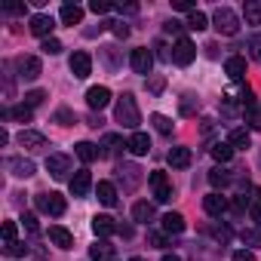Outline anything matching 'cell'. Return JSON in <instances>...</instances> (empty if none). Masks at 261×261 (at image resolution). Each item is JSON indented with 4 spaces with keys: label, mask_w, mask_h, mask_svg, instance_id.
<instances>
[{
    "label": "cell",
    "mask_w": 261,
    "mask_h": 261,
    "mask_svg": "<svg viewBox=\"0 0 261 261\" xmlns=\"http://www.w3.org/2000/svg\"><path fill=\"white\" fill-rule=\"evenodd\" d=\"M40 49H43V53H46V56H59V53H62V43H59V40H56V37H46V40H43V46H40Z\"/></svg>",
    "instance_id": "cell-34"
},
{
    "label": "cell",
    "mask_w": 261,
    "mask_h": 261,
    "mask_svg": "<svg viewBox=\"0 0 261 261\" xmlns=\"http://www.w3.org/2000/svg\"><path fill=\"white\" fill-rule=\"evenodd\" d=\"M89 258H92V261H111V258H114V246H111L108 240H98V243L89 249Z\"/></svg>",
    "instance_id": "cell-22"
},
{
    "label": "cell",
    "mask_w": 261,
    "mask_h": 261,
    "mask_svg": "<svg viewBox=\"0 0 261 261\" xmlns=\"http://www.w3.org/2000/svg\"><path fill=\"white\" fill-rule=\"evenodd\" d=\"M59 16H62V22H65V25H71V28H74V25H80V22H83V7H77V4H65Z\"/></svg>",
    "instance_id": "cell-20"
},
{
    "label": "cell",
    "mask_w": 261,
    "mask_h": 261,
    "mask_svg": "<svg viewBox=\"0 0 261 261\" xmlns=\"http://www.w3.org/2000/svg\"><path fill=\"white\" fill-rule=\"evenodd\" d=\"M148 185L154 188V197H157V203H169V200H172V194H175V191H172V181H169V175H166V172H160V169L148 175Z\"/></svg>",
    "instance_id": "cell-3"
},
{
    "label": "cell",
    "mask_w": 261,
    "mask_h": 261,
    "mask_svg": "<svg viewBox=\"0 0 261 261\" xmlns=\"http://www.w3.org/2000/svg\"><path fill=\"white\" fill-rule=\"evenodd\" d=\"M160 261H181V258H178V255H163Z\"/></svg>",
    "instance_id": "cell-53"
},
{
    "label": "cell",
    "mask_w": 261,
    "mask_h": 261,
    "mask_svg": "<svg viewBox=\"0 0 261 261\" xmlns=\"http://www.w3.org/2000/svg\"><path fill=\"white\" fill-rule=\"evenodd\" d=\"M7 13H13V16H16V13H25V7H19V4H10V7H7Z\"/></svg>",
    "instance_id": "cell-51"
},
{
    "label": "cell",
    "mask_w": 261,
    "mask_h": 261,
    "mask_svg": "<svg viewBox=\"0 0 261 261\" xmlns=\"http://www.w3.org/2000/svg\"><path fill=\"white\" fill-rule=\"evenodd\" d=\"M151 123H154L157 133H163V136H169V133H172V120H169L166 114H151Z\"/></svg>",
    "instance_id": "cell-31"
},
{
    "label": "cell",
    "mask_w": 261,
    "mask_h": 261,
    "mask_svg": "<svg viewBox=\"0 0 261 261\" xmlns=\"http://www.w3.org/2000/svg\"><path fill=\"white\" fill-rule=\"evenodd\" d=\"M230 148H249L252 145V136H249V129H233L230 139H227Z\"/></svg>",
    "instance_id": "cell-28"
},
{
    "label": "cell",
    "mask_w": 261,
    "mask_h": 261,
    "mask_svg": "<svg viewBox=\"0 0 261 261\" xmlns=\"http://www.w3.org/2000/svg\"><path fill=\"white\" fill-rule=\"evenodd\" d=\"M95 194H98V203H105V206H114L117 203V188L111 181H98L95 185Z\"/></svg>",
    "instance_id": "cell-21"
},
{
    "label": "cell",
    "mask_w": 261,
    "mask_h": 261,
    "mask_svg": "<svg viewBox=\"0 0 261 261\" xmlns=\"http://www.w3.org/2000/svg\"><path fill=\"white\" fill-rule=\"evenodd\" d=\"M114 117H117V123H123L126 129H136V126L142 123L139 105H136V98L129 95V92H123V95H120V101H117V108H114Z\"/></svg>",
    "instance_id": "cell-1"
},
{
    "label": "cell",
    "mask_w": 261,
    "mask_h": 261,
    "mask_svg": "<svg viewBox=\"0 0 261 261\" xmlns=\"http://www.w3.org/2000/svg\"><path fill=\"white\" fill-rule=\"evenodd\" d=\"M163 230H166V233H181V230H185V215L166 212V215H163Z\"/></svg>",
    "instance_id": "cell-26"
},
{
    "label": "cell",
    "mask_w": 261,
    "mask_h": 261,
    "mask_svg": "<svg viewBox=\"0 0 261 261\" xmlns=\"http://www.w3.org/2000/svg\"><path fill=\"white\" fill-rule=\"evenodd\" d=\"M166 160H169L172 169H188L194 157H191V148H172V151L166 154Z\"/></svg>",
    "instance_id": "cell-15"
},
{
    "label": "cell",
    "mask_w": 261,
    "mask_h": 261,
    "mask_svg": "<svg viewBox=\"0 0 261 261\" xmlns=\"http://www.w3.org/2000/svg\"><path fill=\"white\" fill-rule=\"evenodd\" d=\"M160 89H163V80H160V77H157V80H151V92H160Z\"/></svg>",
    "instance_id": "cell-52"
},
{
    "label": "cell",
    "mask_w": 261,
    "mask_h": 261,
    "mask_svg": "<svg viewBox=\"0 0 261 261\" xmlns=\"http://www.w3.org/2000/svg\"><path fill=\"white\" fill-rule=\"evenodd\" d=\"M53 28H56V22H53V16H46V13H37L34 19H31V34H37V37H49L53 34Z\"/></svg>",
    "instance_id": "cell-14"
},
{
    "label": "cell",
    "mask_w": 261,
    "mask_h": 261,
    "mask_svg": "<svg viewBox=\"0 0 261 261\" xmlns=\"http://www.w3.org/2000/svg\"><path fill=\"white\" fill-rule=\"evenodd\" d=\"M185 28H191V31H203V28H209V19H206V13L194 10V13L188 16V25H185Z\"/></svg>",
    "instance_id": "cell-29"
},
{
    "label": "cell",
    "mask_w": 261,
    "mask_h": 261,
    "mask_svg": "<svg viewBox=\"0 0 261 261\" xmlns=\"http://www.w3.org/2000/svg\"><path fill=\"white\" fill-rule=\"evenodd\" d=\"M7 255H13V258L16 255H25V243H19V240L16 243H7Z\"/></svg>",
    "instance_id": "cell-43"
},
{
    "label": "cell",
    "mask_w": 261,
    "mask_h": 261,
    "mask_svg": "<svg viewBox=\"0 0 261 261\" xmlns=\"http://www.w3.org/2000/svg\"><path fill=\"white\" fill-rule=\"evenodd\" d=\"M172 10H178V13H194V4H191V0H175Z\"/></svg>",
    "instance_id": "cell-46"
},
{
    "label": "cell",
    "mask_w": 261,
    "mask_h": 261,
    "mask_svg": "<svg viewBox=\"0 0 261 261\" xmlns=\"http://www.w3.org/2000/svg\"><path fill=\"white\" fill-rule=\"evenodd\" d=\"M249 53H252V59H258V62H261V34L249 37Z\"/></svg>",
    "instance_id": "cell-39"
},
{
    "label": "cell",
    "mask_w": 261,
    "mask_h": 261,
    "mask_svg": "<svg viewBox=\"0 0 261 261\" xmlns=\"http://www.w3.org/2000/svg\"><path fill=\"white\" fill-rule=\"evenodd\" d=\"M74 151H77V157H80L83 163H92V160H98V157H101V151H98L92 142H80Z\"/></svg>",
    "instance_id": "cell-27"
},
{
    "label": "cell",
    "mask_w": 261,
    "mask_h": 261,
    "mask_svg": "<svg viewBox=\"0 0 261 261\" xmlns=\"http://www.w3.org/2000/svg\"><path fill=\"white\" fill-rule=\"evenodd\" d=\"M68 65H71V74H74L77 80H86L89 71H92V59H89V53H74Z\"/></svg>",
    "instance_id": "cell-7"
},
{
    "label": "cell",
    "mask_w": 261,
    "mask_h": 261,
    "mask_svg": "<svg viewBox=\"0 0 261 261\" xmlns=\"http://www.w3.org/2000/svg\"><path fill=\"white\" fill-rule=\"evenodd\" d=\"M243 19H246V25H261V0H246Z\"/></svg>",
    "instance_id": "cell-23"
},
{
    "label": "cell",
    "mask_w": 261,
    "mask_h": 261,
    "mask_svg": "<svg viewBox=\"0 0 261 261\" xmlns=\"http://www.w3.org/2000/svg\"><path fill=\"white\" fill-rule=\"evenodd\" d=\"M129 261H145V258H139V255H136V258H129Z\"/></svg>",
    "instance_id": "cell-54"
},
{
    "label": "cell",
    "mask_w": 261,
    "mask_h": 261,
    "mask_svg": "<svg viewBox=\"0 0 261 261\" xmlns=\"http://www.w3.org/2000/svg\"><path fill=\"white\" fill-rule=\"evenodd\" d=\"M46 169H49L53 178H65V175L71 172V160H68L65 154H49V157H46Z\"/></svg>",
    "instance_id": "cell-12"
},
{
    "label": "cell",
    "mask_w": 261,
    "mask_h": 261,
    "mask_svg": "<svg viewBox=\"0 0 261 261\" xmlns=\"http://www.w3.org/2000/svg\"><path fill=\"white\" fill-rule=\"evenodd\" d=\"M120 145H123V139H120V136H105V151H101V154H114Z\"/></svg>",
    "instance_id": "cell-36"
},
{
    "label": "cell",
    "mask_w": 261,
    "mask_h": 261,
    "mask_svg": "<svg viewBox=\"0 0 261 261\" xmlns=\"http://www.w3.org/2000/svg\"><path fill=\"white\" fill-rule=\"evenodd\" d=\"M129 65H133L136 74H151L154 68V56L148 49H133V56H129Z\"/></svg>",
    "instance_id": "cell-11"
},
{
    "label": "cell",
    "mask_w": 261,
    "mask_h": 261,
    "mask_svg": "<svg viewBox=\"0 0 261 261\" xmlns=\"http://www.w3.org/2000/svg\"><path fill=\"white\" fill-rule=\"evenodd\" d=\"M233 261H255V255H252L249 249H237V252H233Z\"/></svg>",
    "instance_id": "cell-47"
},
{
    "label": "cell",
    "mask_w": 261,
    "mask_h": 261,
    "mask_svg": "<svg viewBox=\"0 0 261 261\" xmlns=\"http://www.w3.org/2000/svg\"><path fill=\"white\" fill-rule=\"evenodd\" d=\"M4 240L16 243V221H4Z\"/></svg>",
    "instance_id": "cell-42"
},
{
    "label": "cell",
    "mask_w": 261,
    "mask_h": 261,
    "mask_svg": "<svg viewBox=\"0 0 261 261\" xmlns=\"http://www.w3.org/2000/svg\"><path fill=\"white\" fill-rule=\"evenodd\" d=\"M22 224H25V230H28V233H37V230H40V224H37V218H34L31 212H25V215H22Z\"/></svg>",
    "instance_id": "cell-37"
},
{
    "label": "cell",
    "mask_w": 261,
    "mask_h": 261,
    "mask_svg": "<svg viewBox=\"0 0 261 261\" xmlns=\"http://www.w3.org/2000/svg\"><path fill=\"white\" fill-rule=\"evenodd\" d=\"M151 246H160V249H163V246H166V237H163V233H151Z\"/></svg>",
    "instance_id": "cell-49"
},
{
    "label": "cell",
    "mask_w": 261,
    "mask_h": 261,
    "mask_svg": "<svg viewBox=\"0 0 261 261\" xmlns=\"http://www.w3.org/2000/svg\"><path fill=\"white\" fill-rule=\"evenodd\" d=\"M37 209L46 212V215H62L65 212V197L49 191V194H37Z\"/></svg>",
    "instance_id": "cell-4"
},
{
    "label": "cell",
    "mask_w": 261,
    "mask_h": 261,
    "mask_svg": "<svg viewBox=\"0 0 261 261\" xmlns=\"http://www.w3.org/2000/svg\"><path fill=\"white\" fill-rule=\"evenodd\" d=\"M43 98H46V92H43V89H34V92H25V105H28V108H37V105H40Z\"/></svg>",
    "instance_id": "cell-35"
},
{
    "label": "cell",
    "mask_w": 261,
    "mask_h": 261,
    "mask_svg": "<svg viewBox=\"0 0 261 261\" xmlns=\"http://www.w3.org/2000/svg\"><path fill=\"white\" fill-rule=\"evenodd\" d=\"M108 101H111V89H108V86H89V89H86V105H89L92 111L108 108Z\"/></svg>",
    "instance_id": "cell-9"
},
{
    "label": "cell",
    "mask_w": 261,
    "mask_h": 261,
    "mask_svg": "<svg viewBox=\"0 0 261 261\" xmlns=\"http://www.w3.org/2000/svg\"><path fill=\"white\" fill-rule=\"evenodd\" d=\"M181 114H194V95H181Z\"/></svg>",
    "instance_id": "cell-45"
},
{
    "label": "cell",
    "mask_w": 261,
    "mask_h": 261,
    "mask_svg": "<svg viewBox=\"0 0 261 261\" xmlns=\"http://www.w3.org/2000/svg\"><path fill=\"white\" fill-rule=\"evenodd\" d=\"M114 34H117L120 40H123V37H129V25H126V22H117V25H114Z\"/></svg>",
    "instance_id": "cell-48"
},
{
    "label": "cell",
    "mask_w": 261,
    "mask_h": 261,
    "mask_svg": "<svg viewBox=\"0 0 261 261\" xmlns=\"http://www.w3.org/2000/svg\"><path fill=\"white\" fill-rule=\"evenodd\" d=\"M16 142H19L22 148H28V151L46 148V136H43V133H34V129H22V133L16 136Z\"/></svg>",
    "instance_id": "cell-10"
},
{
    "label": "cell",
    "mask_w": 261,
    "mask_h": 261,
    "mask_svg": "<svg viewBox=\"0 0 261 261\" xmlns=\"http://www.w3.org/2000/svg\"><path fill=\"white\" fill-rule=\"evenodd\" d=\"M126 148L133 151L136 157H145V154L151 151V139H148L145 133H133V136H129V142H126Z\"/></svg>",
    "instance_id": "cell-16"
},
{
    "label": "cell",
    "mask_w": 261,
    "mask_h": 261,
    "mask_svg": "<svg viewBox=\"0 0 261 261\" xmlns=\"http://www.w3.org/2000/svg\"><path fill=\"white\" fill-rule=\"evenodd\" d=\"M212 157H215L218 163H227V160L233 157V148H230L227 142H218V145H212Z\"/></svg>",
    "instance_id": "cell-30"
},
{
    "label": "cell",
    "mask_w": 261,
    "mask_h": 261,
    "mask_svg": "<svg viewBox=\"0 0 261 261\" xmlns=\"http://www.w3.org/2000/svg\"><path fill=\"white\" fill-rule=\"evenodd\" d=\"M252 218L261 224V191L255 194V200H252Z\"/></svg>",
    "instance_id": "cell-44"
},
{
    "label": "cell",
    "mask_w": 261,
    "mask_h": 261,
    "mask_svg": "<svg viewBox=\"0 0 261 261\" xmlns=\"http://www.w3.org/2000/svg\"><path fill=\"white\" fill-rule=\"evenodd\" d=\"M172 59H175V65L188 68V65L197 59V46H194L188 37H178V40H175V49H172Z\"/></svg>",
    "instance_id": "cell-5"
},
{
    "label": "cell",
    "mask_w": 261,
    "mask_h": 261,
    "mask_svg": "<svg viewBox=\"0 0 261 261\" xmlns=\"http://www.w3.org/2000/svg\"><path fill=\"white\" fill-rule=\"evenodd\" d=\"M56 120H59L62 126H71V123H74V114H71L68 108H59V111H56Z\"/></svg>",
    "instance_id": "cell-40"
},
{
    "label": "cell",
    "mask_w": 261,
    "mask_h": 261,
    "mask_svg": "<svg viewBox=\"0 0 261 261\" xmlns=\"http://www.w3.org/2000/svg\"><path fill=\"white\" fill-rule=\"evenodd\" d=\"M178 31H181L178 22H166V34H178Z\"/></svg>",
    "instance_id": "cell-50"
},
{
    "label": "cell",
    "mask_w": 261,
    "mask_h": 261,
    "mask_svg": "<svg viewBox=\"0 0 261 261\" xmlns=\"http://www.w3.org/2000/svg\"><path fill=\"white\" fill-rule=\"evenodd\" d=\"M243 243L246 246H261V230H243Z\"/></svg>",
    "instance_id": "cell-38"
},
{
    "label": "cell",
    "mask_w": 261,
    "mask_h": 261,
    "mask_svg": "<svg viewBox=\"0 0 261 261\" xmlns=\"http://www.w3.org/2000/svg\"><path fill=\"white\" fill-rule=\"evenodd\" d=\"M16 68H19V77L22 80H37L40 77V59L37 56H22L16 62Z\"/></svg>",
    "instance_id": "cell-8"
},
{
    "label": "cell",
    "mask_w": 261,
    "mask_h": 261,
    "mask_svg": "<svg viewBox=\"0 0 261 261\" xmlns=\"http://www.w3.org/2000/svg\"><path fill=\"white\" fill-rule=\"evenodd\" d=\"M224 71H227L230 80H243V77H246V59H243V56H230V59L224 62Z\"/></svg>",
    "instance_id": "cell-19"
},
{
    "label": "cell",
    "mask_w": 261,
    "mask_h": 261,
    "mask_svg": "<svg viewBox=\"0 0 261 261\" xmlns=\"http://www.w3.org/2000/svg\"><path fill=\"white\" fill-rule=\"evenodd\" d=\"M203 209H206V215L218 218V215H224V212H227V197H224V194H218V191H212V194H206V197H203Z\"/></svg>",
    "instance_id": "cell-6"
},
{
    "label": "cell",
    "mask_w": 261,
    "mask_h": 261,
    "mask_svg": "<svg viewBox=\"0 0 261 261\" xmlns=\"http://www.w3.org/2000/svg\"><path fill=\"white\" fill-rule=\"evenodd\" d=\"M89 188H92V175H89V169H77V172L71 175V194H74V197H86Z\"/></svg>",
    "instance_id": "cell-13"
},
{
    "label": "cell",
    "mask_w": 261,
    "mask_h": 261,
    "mask_svg": "<svg viewBox=\"0 0 261 261\" xmlns=\"http://www.w3.org/2000/svg\"><path fill=\"white\" fill-rule=\"evenodd\" d=\"M89 10H92L95 16H105V13L111 10V4H108V0H92V4H89Z\"/></svg>",
    "instance_id": "cell-41"
},
{
    "label": "cell",
    "mask_w": 261,
    "mask_h": 261,
    "mask_svg": "<svg viewBox=\"0 0 261 261\" xmlns=\"http://www.w3.org/2000/svg\"><path fill=\"white\" fill-rule=\"evenodd\" d=\"M133 218H136L139 224H148V221L154 218V206H151L148 200H139V203L133 206Z\"/></svg>",
    "instance_id": "cell-25"
},
{
    "label": "cell",
    "mask_w": 261,
    "mask_h": 261,
    "mask_svg": "<svg viewBox=\"0 0 261 261\" xmlns=\"http://www.w3.org/2000/svg\"><path fill=\"white\" fill-rule=\"evenodd\" d=\"M227 178H230V175H227L221 166H215V169L209 172V185H212V188H224V185H227Z\"/></svg>",
    "instance_id": "cell-33"
},
{
    "label": "cell",
    "mask_w": 261,
    "mask_h": 261,
    "mask_svg": "<svg viewBox=\"0 0 261 261\" xmlns=\"http://www.w3.org/2000/svg\"><path fill=\"white\" fill-rule=\"evenodd\" d=\"M7 117L28 123V120H31V108H28V105H16V108H10V111H7Z\"/></svg>",
    "instance_id": "cell-32"
},
{
    "label": "cell",
    "mask_w": 261,
    "mask_h": 261,
    "mask_svg": "<svg viewBox=\"0 0 261 261\" xmlns=\"http://www.w3.org/2000/svg\"><path fill=\"white\" fill-rule=\"evenodd\" d=\"M212 22H215V31L224 34V37H233V34L240 31V16H237L230 7H218L215 16H212Z\"/></svg>",
    "instance_id": "cell-2"
},
{
    "label": "cell",
    "mask_w": 261,
    "mask_h": 261,
    "mask_svg": "<svg viewBox=\"0 0 261 261\" xmlns=\"http://www.w3.org/2000/svg\"><path fill=\"white\" fill-rule=\"evenodd\" d=\"M10 169H13L16 178H31V175H34V163H31V160H22V157L10 160Z\"/></svg>",
    "instance_id": "cell-24"
},
{
    "label": "cell",
    "mask_w": 261,
    "mask_h": 261,
    "mask_svg": "<svg viewBox=\"0 0 261 261\" xmlns=\"http://www.w3.org/2000/svg\"><path fill=\"white\" fill-rule=\"evenodd\" d=\"M49 240H53L59 249H71V246H74V233L65 230L62 224H53V227H49Z\"/></svg>",
    "instance_id": "cell-18"
},
{
    "label": "cell",
    "mask_w": 261,
    "mask_h": 261,
    "mask_svg": "<svg viewBox=\"0 0 261 261\" xmlns=\"http://www.w3.org/2000/svg\"><path fill=\"white\" fill-rule=\"evenodd\" d=\"M92 230H95V237H111V233H117V224H114V218L111 215H95L92 218Z\"/></svg>",
    "instance_id": "cell-17"
}]
</instances>
